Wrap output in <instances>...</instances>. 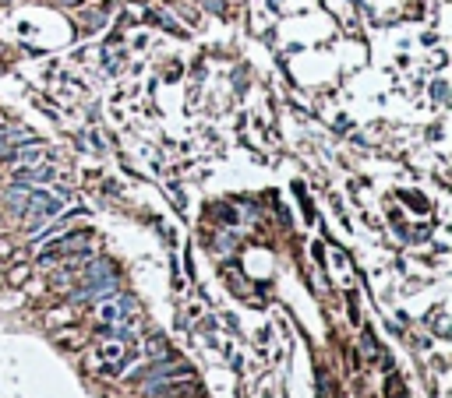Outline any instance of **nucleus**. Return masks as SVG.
<instances>
[{"label": "nucleus", "mask_w": 452, "mask_h": 398, "mask_svg": "<svg viewBox=\"0 0 452 398\" xmlns=\"http://www.w3.org/2000/svg\"><path fill=\"white\" fill-rule=\"evenodd\" d=\"M46 180H54V169H50V166H36V169L25 166V169L15 173V184H22V187H25V184H46Z\"/></svg>", "instance_id": "1"}, {"label": "nucleus", "mask_w": 452, "mask_h": 398, "mask_svg": "<svg viewBox=\"0 0 452 398\" xmlns=\"http://www.w3.org/2000/svg\"><path fill=\"white\" fill-rule=\"evenodd\" d=\"M39 155H43V152H39V148H25V152H22V159H25V162H36V159H39Z\"/></svg>", "instance_id": "2"}, {"label": "nucleus", "mask_w": 452, "mask_h": 398, "mask_svg": "<svg viewBox=\"0 0 452 398\" xmlns=\"http://www.w3.org/2000/svg\"><path fill=\"white\" fill-rule=\"evenodd\" d=\"M61 4H68V8H75V4H82V0H61Z\"/></svg>", "instance_id": "3"}]
</instances>
